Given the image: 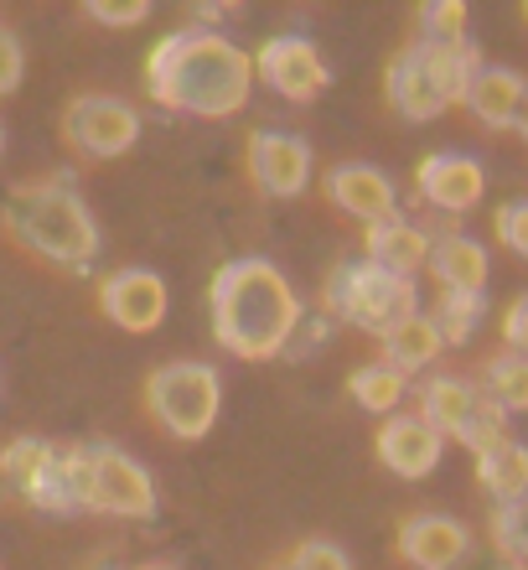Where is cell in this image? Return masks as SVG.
I'll return each mask as SVG.
<instances>
[{
  "mask_svg": "<svg viewBox=\"0 0 528 570\" xmlns=\"http://www.w3.org/2000/svg\"><path fill=\"white\" fill-rule=\"evenodd\" d=\"M249 89H255V58L212 27L171 31L146 58V94L177 115L228 120L249 105Z\"/></svg>",
  "mask_w": 528,
  "mask_h": 570,
  "instance_id": "obj_1",
  "label": "cell"
},
{
  "mask_svg": "<svg viewBox=\"0 0 528 570\" xmlns=\"http://www.w3.org/2000/svg\"><path fill=\"white\" fill-rule=\"evenodd\" d=\"M212 306V337L218 347H228L233 358L265 363L280 358L286 343L301 327V296L290 291L286 271L270 259H228L223 271L212 275L208 291Z\"/></svg>",
  "mask_w": 528,
  "mask_h": 570,
  "instance_id": "obj_2",
  "label": "cell"
},
{
  "mask_svg": "<svg viewBox=\"0 0 528 570\" xmlns=\"http://www.w3.org/2000/svg\"><path fill=\"white\" fill-rule=\"evenodd\" d=\"M0 228L27 255L47 259L58 271H89L99 244H104L89 203L78 197L68 171H58V177H47V181H21L6 197V208H0Z\"/></svg>",
  "mask_w": 528,
  "mask_h": 570,
  "instance_id": "obj_3",
  "label": "cell"
},
{
  "mask_svg": "<svg viewBox=\"0 0 528 570\" xmlns=\"http://www.w3.org/2000/svg\"><path fill=\"white\" fill-rule=\"evenodd\" d=\"M321 306L332 316H342L348 327L373 332V337H389L393 327H405L409 316H420L415 281H399V275L378 271L368 259H342V265L327 275Z\"/></svg>",
  "mask_w": 528,
  "mask_h": 570,
  "instance_id": "obj_4",
  "label": "cell"
},
{
  "mask_svg": "<svg viewBox=\"0 0 528 570\" xmlns=\"http://www.w3.org/2000/svg\"><path fill=\"white\" fill-rule=\"evenodd\" d=\"M218 405H223V384L212 363L177 358L146 374V415L177 441H202L218 421Z\"/></svg>",
  "mask_w": 528,
  "mask_h": 570,
  "instance_id": "obj_5",
  "label": "cell"
},
{
  "mask_svg": "<svg viewBox=\"0 0 528 570\" xmlns=\"http://www.w3.org/2000/svg\"><path fill=\"white\" fill-rule=\"evenodd\" d=\"M420 421L446 441H461L471 446L477 456L492 451L498 441H508V415L498 405H487L482 390L471 379H456V374H436L420 384Z\"/></svg>",
  "mask_w": 528,
  "mask_h": 570,
  "instance_id": "obj_6",
  "label": "cell"
},
{
  "mask_svg": "<svg viewBox=\"0 0 528 570\" xmlns=\"http://www.w3.org/2000/svg\"><path fill=\"white\" fill-rule=\"evenodd\" d=\"M62 140L78 156L109 161V156H124L140 140V115L120 94H78L62 109Z\"/></svg>",
  "mask_w": 528,
  "mask_h": 570,
  "instance_id": "obj_7",
  "label": "cell"
},
{
  "mask_svg": "<svg viewBox=\"0 0 528 570\" xmlns=\"http://www.w3.org/2000/svg\"><path fill=\"white\" fill-rule=\"evenodd\" d=\"M83 509L114 513V519H156L161 498H156L151 472L124 456L120 446H89V493Z\"/></svg>",
  "mask_w": 528,
  "mask_h": 570,
  "instance_id": "obj_8",
  "label": "cell"
},
{
  "mask_svg": "<svg viewBox=\"0 0 528 570\" xmlns=\"http://www.w3.org/2000/svg\"><path fill=\"white\" fill-rule=\"evenodd\" d=\"M255 73L280 99H290V105H311L327 89V62H321V52L306 37H270V42L259 47Z\"/></svg>",
  "mask_w": 528,
  "mask_h": 570,
  "instance_id": "obj_9",
  "label": "cell"
},
{
  "mask_svg": "<svg viewBox=\"0 0 528 570\" xmlns=\"http://www.w3.org/2000/svg\"><path fill=\"white\" fill-rule=\"evenodd\" d=\"M99 312L120 332H156L167 316V281L156 271H114L99 281Z\"/></svg>",
  "mask_w": 528,
  "mask_h": 570,
  "instance_id": "obj_10",
  "label": "cell"
},
{
  "mask_svg": "<svg viewBox=\"0 0 528 570\" xmlns=\"http://www.w3.org/2000/svg\"><path fill=\"white\" fill-rule=\"evenodd\" d=\"M249 177L265 197H296L311 181V146L286 130H255L249 136Z\"/></svg>",
  "mask_w": 528,
  "mask_h": 570,
  "instance_id": "obj_11",
  "label": "cell"
},
{
  "mask_svg": "<svg viewBox=\"0 0 528 570\" xmlns=\"http://www.w3.org/2000/svg\"><path fill=\"white\" fill-rule=\"evenodd\" d=\"M471 556V534L451 513H415L399 524V560L415 570H456Z\"/></svg>",
  "mask_w": 528,
  "mask_h": 570,
  "instance_id": "obj_12",
  "label": "cell"
},
{
  "mask_svg": "<svg viewBox=\"0 0 528 570\" xmlns=\"http://www.w3.org/2000/svg\"><path fill=\"white\" fill-rule=\"evenodd\" d=\"M415 187H420L425 203H436L440 213H467L482 203L487 177L477 156H461V150H436L425 156L420 171H415Z\"/></svg>",
  "mask_w": 528,
  "mask_h": 570,
  "instance_id": "obj_13",
  "label": "cell"
},
{
  "mask_svg": "<svg viewBox=\"0 0 528 570\" xmlns=\"http://www.w3.org/2000/svg\"><path fill=\"white\" fill-rule=\"evenodd\" d=\"M378 462L389 466L393 478H409L420 482L430 478L440 466V451H446V441H440L430 425L420 421V415H389V421L378 425Z\"/></svg>",
  "mask_w": 528,
  "mask_h": 570,
  "instance_id": "obj_14",
  "label": "cell"
},
{
  "mask_svg": "<svg viewBox=\"0 0 528 570\" xmlns=\"http://www.w3.org/2000/svg\"><path fill=\"white\" fill-rule=\"evenodd\" d=\"M383 94H389V105L399 120L409 125H425V120H436V115H446V94L436 89V78H430V68H425L420 58V47L409 42L399 47L389 58V73H383Z\"/></svg>",
  "mask_w": 528,
  "mask_h": 570,
  "instance_id": "obj_15",
  "label": "cell"
},
{
  "mask_svg": "<svg viewBox=\"0 0 528 570\" xmlns=\"http://www.w3.org/2000/svg\"><path fill=\"white\" fill-rule=\"evenodd\" d=\"M327 197H332L348 218H358V224H383V218H393V203H399V197H393V181L368 161L332 166V171H327Z\"/></svg>",
  "mask_w": 528,
  "mask_h": 570,
  "instance_id": "obj_16",
  "label": "cell"
},
{
  "mask_svg": "<svg viewBox=\"0 0 528 570\" xmlns=\"http://www.w3.org/2000/svg\"><path fill=\"white\" fill-rule=\"evenodd\" d=\"M362 249H368V265L399 275V281H415V271L430 259V234H425L420 224H409V218L393 213V218H383V224H368Z\"/></svg>",
  "mask_w": 528,
  "mask_h": 570,
  "instance_id": "obj_17",
  "label": "cell"
},
{
  "mask_svg": "<svg viewBox=\"0 0 528 570\" xmlns=\"http://www.w3.org/2000/svg\"><path fill=\"white\" fill-rule=\"evenodd\" d=\"M436 281L451 296H482L487 291V249L471 234H440L430 239V259H425Z\"/></svg>",
  "mask_w": 528,
  "mask_h": 570,
  "instance_id": "obj_18",
  "label": "cell"
},
{
  "mask_svg": "<svg viewBox=\"0 0 528 570\" xmlns=\"http://www.w3.org/2000/svg\"><path fill=\"white\" fill-rule=\"evenodd\" d=\"M528 78L514 73V68H498V62H482L477 73H471L467 83V99L461 105L477 115V120L487 125V130H508L518 115V99H524Z\"/></svg>",
  "mask_w": 528,
  "mask_h": 570,
  "instance_id": "obj_19",
  "label": "cell"
},
{
  "mask_svg": "<svg viewBox=\"0 0 528 570\" xmlns=\"http://www.w3.org/2000/svg\"><path fill=\"white\" fill-rule=\"evenodd\" d=\"M83 493H89V446H58L52 451V466H47L42 488H37V498H31V509L78 513L83 509Z\"/></svg>",
  "mask_w": 528,
  "mask_h": 570,
  "instance_id": "obj_20",
  "label": "cell"
},
{
  "mask_svg": "<svg viewBox=\"0 0 528 570\" xmlns=\"http://www.w3.org/2000/svg\"><path fill=\"white\" fill-rule=\"evenodd\" d=\"M383 343V363H389L393 374H420V368H430V363L440 358V332L430 316H409L405 327H393L389 337H378Z\"/></svg>",
  "mask_w": 528,
  "mask_h": 570,
  "instance_id": "obj_21",
  "label": "cell"
},
{
  "mask_svg": "<svg viewBox=\"0 0 528 570\" xmlns=\"http://www.w3.org/2000/svg\"><path fill=\"white\" fill-rule=\"evenodd\" d=\"M477 482H482V493H492L498 503H514V498L528 493V446L524 441H498L492 451L477 456Z\"/></svg>",
  "mask_w": 528,
  "mask_h": 570,
  "instance_id": "obj_22",
  "label": "cell"
},
{
  "mask_svg": "<svg viewBox=\"0 0 528 570\" xmlns=\"http://www.w3.org/2000/svg\"><path fill=\"white\" fill-rule=\"evenodd\" d=\"M52 441H42V435H16L11 446L0 451V466H6V488H11V498H37V488H42L47 466H52Z\"/></svg>",
  "mask_w": 528,
  "mask_h": 570,
  "instance_id": "obj_23",
  "label": "cell"
},
{
  "mask_svg": "<svg viewBox=\"0 0 528 570\" xmlns=\"http://www.w3.org/2000/svg\"><path fill=\"white\" fill-rule=\"evenodd\" d=\"M477 390H482V400L487 405H498L502 415H524L528 410V358H518V353L487 358Z\"/></svg>",
  "mask_w": 528,
  "mask_h": 570,
  "instance_id": "obj_24",
  "label": "cell"
},
{
  "mask_svg": "<svg viewBox=\"0 0 528 570\" xmlns=\"http://www.w3.org/2000/svg\"><path fill=\"white\" fill-rule=\"evenodd\" d=\"M405 390H409V379L393 374L383 358H378V363H362V368H352V374H348L352 405H362L368 415H389V410H399Z\"/></svg>",
  "mask_w": 528,
  "mask_h": 570,
  "instance_id": "obj_25",
  "label": "cell"
},
{
  "mask_svg": "<svg viewBox=\"0 0 528 570\" xmlns=\"http://www.w3.org/2000/svg\"><path fill=\"white\" fill-rule=\"evenodd\" d=\"M415 42L425 47H456L467 42V6L461 0H425L420 11H415Z\"/></svg>",
  "mask_w": 528,
  "mask_h": 570,
  "instance_id": "obj_26",
  "label": "cell"
},
{
  "mask_svg": "<svg viewBox=\"0 0 528 570\" xmlns=\"http://www.w3.org/2000/svg\"><path fill=\"white\" fill-rule=\"evenodd\" d=\"M482 312H487V296H451V291H446L430 322H436L440 343H446V347H461V343H471V332H477Z\"/></svg>",
  "mask_w": 528,
  "mask_h": 570,
  "instance_id": "obj_27",
  "label": "cell"
},
{
  "mask_svg": "<svg viewBox=\"0 0 528 570\" xmlns=\"http://www.w3.org/2000/svg\"><path fill=\"white\" fill-rule=\"evenodd\" d=\"M492 544H498L502 560L528 566V493L492 509Z\"/></svg>",
  "mask_w": 528,
  "mask_h": 570,
  "instance_id": "obj_28",
  "label": "cell"
},
{
  "mask_svg": "<svg viewBox=\"0 0 528 570\" xmlns=\"http://www.w3.org/2000/svg\"><path fill=\"white\" fill-rule=\"evenodd\" d=\"M83 16L104 27H140L151 16V0H83Z\"/></svg>",
  "mask_w": 528,
  "mask_h": 570,
  "instance_id": "obj_29",
  "label": "cell"
},
{
  "mask_svg": "<svg viewBox=\"0 0 528 570\" xmlns=\"http://www.w3.org/2000/svg\"><path fill=\"white\" fill-rule=\"evenodd\" d=\"M290 570H352V560L332 540H301L296 556H290Z\"/></svg>",
  "mask_w": 528,
  "mask_h": 570,
  "instance_id": "obj_30",
  "label": "cell"
},
{
  "mask_svg": "<svg viewBox=\"0 0 528 570\" xmlns=\"http://www.w3.org/2000/svg\"><path fill=\"white\" fill-rule=\"evenodd\" d=\"M498 239L514 249L518 259H528V197H514L498 208Z\"/></svg>",
  "mask_w": 528,
  "mask_h": 570,
  "instance_id": "obj_31",
  "label": "cell"
},
{
  "mask_svg": "<svg viewBox=\"0 0 528 570\" xmlns=\"http://www.w3.org/2000/svg\"><path fill=\"white\" fill-rule=\"evenodd\" d=\"M21 73H27V52L16 42V31L0 21V99L21 89Z\"/></svg>",
  "mask_w": 528,
  "mask_h": 570,
  "instance_id": "obj_32",
  "label": "cell"
},
{
  "mask_svg": "<svg viewBox=\"0 0 528 570\" xmlns=\"http://www.w3.org/2000/svg\"><path fill=\"white\" fill-rule=\"evenodd\" d=\"M502 337H508V353L528 358V291L508 306V316H502Z\"/></svg>",
  "mask_w": 528,
  "mask_h": 570,
  "instance_id": "obj_33",
  "label": "cell"
},
{
  "mask_svg": "<svg viewBox=\"0 0 528 570\" xmlns=\"http://www.w3.org/2000/svg\"><path fill=\"white\" fill-rule=\"evenodd\" d=\"M514 125H518V136L528 140V89H524V99H518V115H514Z\"/></svg>",
  "mask_w": 528,
  "mask_h": 570,
  "instance_id": "obj_34",
  "label": "cell"
},
{
  "mask_svg": "<svg viewBox=\"0 0 528 570\" xmlns=\"http://www.w3.org/2000/svg\"><path fill=\"white\" fill-rule=\"evenodd\" d=\"M11 503V488H6V466H0V509Z\"/></svg>",
  "mask_w": 528,
  "mask_h": 570,
  "instance_id": "obj_35",
  "label": "cell"
},
{
  "mask_svg": "<svg viewBox=\"0 0 528 570\" xmlns=\"http://www.w3.org/2000/svg\"><path fill=\"white\" fill-rule=\"evenodd\" d=\"M136 570H177V566H161V560H151V566H136Z\"/></svg>",
  "mask_w": 528,
  "mask_h": 570,
  "instance_id": "obj_36",
  "label": "cell"
},
{
  "mask_svg": "<svg viewBox=\"0 0 528 570\" xmlns=\"http://www.w3.org/2000/svg\"><path fill=\"white\" fill-rule=\"evenodd\" d=\"M0 150H6V130H0Z\"/></svg>",
  "mask_w": 528,
  "mask_h": 570,
  "instance_id": "obj_37",
  "label": "cell"
},
{
  "mask_svg": "<svg viewBox=\"0 0 528 570\" xmlns=\"http://www.w3.org/2000/svg\"><path fill=\"white\" fill-rule=\"evenodd\" d=\"M99 570H120V566H99Z\"/></svg>",
  "mask_w": 528,
  "mask_h": 570,
  "instance_id": "obj_38",
  "label": "cell"
},
{
  "mask_svg": "<svg viewBox=\"0 0 528 570\" xmlns=\"http://www.w3.org/2000/svg\"><path fill=\"white\" fill-rule=\"evenodd\" d=\"M524 21H528V6H524Z\"/></svg>",
  "mask_w": 528,
  "mask_h": 570,
  "instance_id": "obj_39",
  "label": "cell"
},
{
  "mask_svg": "<svg viewBox=\"0 0 528 570\" xmlns=\"http://www.w3.org/2000/svg\"><path fill=\"white\" fill-rule=\"evenodd\" d=\"M275 570H290V566H275Z\"/></svg>",
  "mask_w": 528,
  "mask_h": 570,
  "instance_id": "obj_40",
  "label": "cell"
}]
</instances>
